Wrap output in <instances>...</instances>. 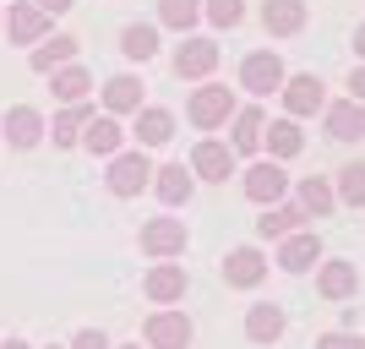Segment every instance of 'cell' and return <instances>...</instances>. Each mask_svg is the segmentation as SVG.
<instances>
[{"instance_id": "83f0119b", "label": "cell", "mask_w": 365, "mask_h": 349, "mask_svg": "<svg viewBox=\"0 0 365 349\" xmlns=\"http://www.w3.org/2000/svg\"><path fill=\"white\" fill-rule=\"evenodd\" d=\"M294 197H300V213H305V218H327V213L338 208L333 186L317 181V175H311V181H300V191H294Z\"/></svg>"}, {"instance_id": "9c48e42d", "label": "cell", "mask_w": 365, "mask_h": 349, "mask_svg": "<svg viewBox=\"0 0 365 349\" xmlns=\"http://www.w3.org/2000/svg\"><path fill=\"white\" fill-rule=\"evenodd\" d=\"M148 344L153 349H191V317H185V311H153L148 317Z\"/></svg>"}, {"instance_id": "836d02e7", "label": "cell", "mask_w": 365, "mask_h": 349, "mask_svg": "<svg viewBox=\"0 0 365 349\" xmlns=\"http://www.w3.org/2000/svg\"><path fill=\"white\" fill-rule=\"evenodd\" d=\"M71 349H115V344H109V338L98 333V328H82V333L71 338Z\"/></svg>"}, {"instance_id": "9a60e30c", "label": "cell", "mask_w": 365, "mask_h": 349, "mask_svg": "<svg viewBox=\"0 0 365 349\" xmlns=\"http://www.w3.org/2000/svg\"><path fill=\"white\" fill-rule=\"evenodd\" d=\"M142 289H148V300H153V305H175V300H185V268H180V262H158Z\"/></svg>"}, {"instance_id": "52a82bcc", "label": "cell", "mask_w": 365, "mask_h": 349, "mask_svg": "<svg viewBox=\"0 0 365 349\" xmlns=\"http://www.w3.org/2000/svg\"><path fill=\"white\" fill-rule=\"evenodd\" d=\"M0 28L11 33V44H38L49 33V16L33 6V0H11V11L0 16Z\"/></svg>"}, {"instance_id": "44dd1931", "label": "cell", "mask_w": 365, "mask_h": 349, "mask_svg": "<svg viewBox=\"0 0 365 349\" xmlns=\"http://www.w3.org/2000/svg\"><path fill=\"white\" fill-rule=\"evenodd\" d=\"M317 289L327 295V300H349L354 289H360L354 262H322V268H317Z\"/></svg>"}, {"instance_id": "4fadbf2b", "label": "cell", "mask_w": 365, "mask_h": 349, "mask_svg": "<svg viewBox=\"0 0 365 349\" xmlns=\"http://www.w3.org/2000/svg\"><path fill=\"white\" fill-rule=\"evenodd\" d=\"M284 328H289V317H284V305H273V300H262V305L245 311V338H251V344H278Z\"/></svg>"}, {"instance_id": "7402d4cb", "label": "cell", "mask_w": 365, "mask_h": 349, "mask_svg": "<svg viewBox=\"0 0 365 349\" xmlns=\"http://www.w3.org/2000/svg\"><path fill=\"white\" fill-rule=\"evenodd\" d=\"M93 121V104L82 98V104H66L61 115H55V126H44L49 137H55V148H71V142H82V126Z\"/></svg>"}, {"instance_id": "3957f363", "label": "cell", "mask_w": 365, "mask_h": 349, "mask_svg": "<svg viewBox=\"0 0 365 349\" xmlns=\"http://www.w3.org/2000/svg\"><path fill=\"white\" fill-rule=\"evenodd\" d=\"M142 186H153L148 153H115L109 158V191L115 197H142Z\"/></svg>"}, {"instance_id": "ffe728a7", "label": "cell", "mask_w": 365, "mask_h": 349, "mask_svg": "<svg viewBox=\"0 0 365 349\" xmlns=\"http://www.w3.org/2000/svg\"><path fill=\"white\" fill-rule=\"evenodd\" d=\"M294 229H305L300 202H273V208L257 218V235H262V241H284V235H294Z\"/></svg>"}, {"instance_id": "f546056e", "label": "cell", "mask_w": 365, "mask_h": 349, "mask_svg": "<svg viewBox=\"0 0 365 349\" xmlns=\"http://www.w3.org/2000/svg\"><path fill=\"white\" fill-rule=\"evenodd\" d=\"M197 16H202V0H158V22L175 33H191Z\"/></svg>"}, {"instance_id": "4dcf8cb0", "label": "cell", "mask_w": 365, "mask_h": 349, "mask_svg": "<svg viewBox=\"0 0 365 349\" xmlns=\"http://www.w3.org/2000/svg\"><path fill=\"white\" fill-rule=\"evenodd\" d=\"M120 49H125V61H153V55H158V33L131 22V28L120 33Z\"/></svg>"}, {"instance_id": "8992f818", "label": "cell", "mask_w": 365, "mask_h": 349, "mask_svg": "<svg viewBox=\"0 0 365 349\" xmlns=\"http://www.w3.org/2000/svg\"><path fill=\"white\" fill-rule=\"evenodd\" d=\"M267 278V257H262L257 246H235L224 257V284L229 289H257Z\"/></svg>"}, {"instance_id": "30bf717a", "label": "cell", "mask_w": 365, "mask_h": 349, "mask_svg": "<svg viewBox=\"0 0 365 349\" xmlns=\"http://www.w3.org/2000/svg\"><path fill=\"white\" fill-rule=\"evenodd\" d=\"M284 109H289V121H300V115H317V109H327V93H322L317 76H284Z\"/></svg>"}, {"instance_id": "8d00e7d4", "label": "cell", "mask_w": 365, "mask_h": 349, "mask_svg": "<svg viewBox=\"0 0 365 349\" xmlns=\"http://www.w3.org/2000/svg\"><path fill=\"white\" fill-rule=\"evenodd\" d=\"M33 6H38V11H44V16H55V11H71L76 0H33Z\"/></svg>"}, {"instance_id": "8fae6325", "label": "cell", "mask_w": 365, "mask_h": 349, "mask_svg": "<svg viewBox=\"0 0 365 349\" xmlns=\"http://www.w3.org/2000/svg\"><path fill=\"white\" fill-rule=\"evenodd\" d=\"M213 66H218V44L213 39H185V44L175 49V76L202 82V76H213Z\"/></svg>"}, {"instance_id": "277c9868", "label": "cell", "mask_w": 365, "mask_h": 349, "mask_svg": "<svg viewBox=\"0 0 365 349\" xmlns=\"http://www.w3.org/2000/svg\"><path fill=\"white\" fill-rule=\"evenodd\" d=\"M245 197L262 202V208H273V202H284V191H289V175H284V164L278 158H262V164L245 169Z\"/></svg>"}, {"instance_id": "ab89813d", "label": "cell", "mask_w": 365, "mask_h": 349, "mask_svg": "<svg viewBox=\"0 0 365 349\" xmlns=\"http://www.w3.org/2000/svg\"><path fill=\"white\" fill-rule=\"evenodd\" d=\"M125 349H142V344H125Z\"/></svg>"}, {"instance_id": "d4e9b609", "label": "cell", "mask_w": 365, "mask_h": 349, "mask_svg": "<svg viewBox=\"0 0 365 349\" xmlns=\"http://www.w3.org/2000/svg\"><path fill=\"white\" fill-rule=\"evenodd\" d=\"M262 148L284 164V158H294V153L305 148V137H300V126H294V121H273V126H262Z\"/></svg>"}, {"instance_id": "6da1fadb", "label": "cell", "mask_w": 365, "mask_h": 349, "mask_svg": "<svg viewBox=\"0 0 365 349\" xmlns=\"http://www.w3.org/2000/svg\"><path fill=\"white\" fill-rule=\"evenodd\" d=\"M284 61H278L273 49H257V55H245L240 61V88H251L257 98H267V93H278L284 88Z\"/></svg>"}, {"instance_id": "4316f807", "label": "cell", "mask_w": 365, "mask_h": 349, "mask_svg": "<svg viewBox=\"0 0 365 349\" xmlns=\"http://www.w3.org/2000/svg\"><path fill=\"white\" fill-rule=\"evenodd\" d=\"M104 109H109V115H131V109H142V82H137V76H109V82H104Z\"/></svg>"}, {"instance_id": "e0dca14e", "label": "cell", "mask_w": 365, "mask_h": 349, "mask_svg": "<svg viewBox=\"0 0 365 349\" xmlns=\"http://www.w3.org/2000/svg\"><path fill=\"white\" fill-rule=\"evenodd\" d=\"M120 142H125V131H120V121H115V115H93V121L82 126V148L98 153V158H115V153H120Z\"/></svg>"}, {"instance_id": "f35d334b", "label": "cell", "mask_w": 365, "mask_h": 349, "mask_svg": "<svg viewBox=\"0 0 365 349\" xmlns=\"http://www.w3.org/2000/svg\"><path fill=\"white\" fill-rule=\"evenodd\" d=\"M0 349H28V344H22V338H11V344H0Z\"/></svg>"}, {"instance_id": "ba28073f", "label": "cell", "mask_w": 365, "mask_h": 349, "mask_svg": "<svg viewBox=\"0 0 365 349\" xmlns=\"http://www.w3.org/2000/svg\"><path fill=\"white\" fill-rule=\"evenodd\" d=\"M0 137L11 142L16 153H22V148H38V142H44V115H38L33 104L6 109V126H0Z\"/></svg>"}, {"instance_id": "5b68a950", "label": "cell", "mask_w": 365, "mask_h": 349, "mask_svg": "<svg viewBox=\"0 0 365 349\" xmlns=\"http://www.w3.org/2000/svg\"><path fill=\"white\" fill-rule=\"evenodd\" d=\"M142 251L158 257V262L180 257L185 251V218H148V224H142Z\"/></svg>"}, {"instance_id": "cb8c5ba5", "label": "cell", "mask_w": 365, "mask_h": 349, "mask_svg": "<svg viewBox=\"0 0 365 349\" xmlns=\"http://www.w3.org/2000/svg\"><path fill=\"white\" fill-rule=\"evenodd\" d=\"M169 137H175V115L169 109H158V104L137 109V142L142 148H164Z\"/></svg>"}, {"instance_id": "7c38bea8", "label": "cell", "mask_w": 365, "mask_h": 349, "mask_svg": "<svg viewBox=\"0 0 365 349\" xmlns=\"http://www.w3.org/2000/svg\"><path fill=\"white\" fill-rule=\"evenodd\" d=\"M311 262H322V241L311 229H294V235L278 241V268H284V273H305Z\"/></svg>"}, {"instance_id": "2e32d148", "label": "cell", "mask_w": 365, "mask_h": 349, "mask_svg": "<svg viewBox=\"0 0 365 349\" xmlns=\"http://www.w3.org/2000/svg\"><path fill=\"white\" fill-rule=\"evenodd\" d=\"M153 191H158L164 208H180V202H191L197 181H191V169H185V164H164V169H153Z\"/></svg>"}, {"instance_id": "603a6c76", "label": "cell", "mask_w": 365, "mask_h": 349, "mask_svg": "<svg viewBox=\"0 0 365 349\" xmlns=\"http://www.w3.org/2000/svg\"><path fill=\"white\" fill-rule=\"evenodd\" d=\"M71 61H76V39H71V33H61V39H49V44H38V49L28 55V66H33L38 76L61 71V66H71Z\"/></svg>"}, {"instance_id": "f1b7e54d", "label": "cell", "mask_w": 365, "mask_h": 349, "mask_svg": "<svg viewBox=\"0 0 365 349\" xmlns=\"http://www.w3.org/2000/svg\"><path fill=\"white\" fill-rule=\"evenodd\" d=\"M262 126H267V121H262L257 104H251V109H235V142H229V148H235V153H257L262 148Z\"/></svg>"}, {"instance_id": "74e56055", "label": "cell", "mask_w": 365, "mask_h": 349, "mask_svg": "<svg viewBox=\"0 0 365 349\" xmlns=\"http://www.w3.org/2000/svg\"><path fill=\"white\" fill-rule=\"evenodd\" d=\"M354 55L365 61V22H360V33H354Z\"/></svg>"}, {"instance_id": "5bb4252c", "label": "cell", "mask_w": 365, "mask_h": 349, "mask_svg": "<svg viewBox=\"0 0 365 349\" xmlns=\"http://www.w3.org/2000/svg\"><path fill=\"white\" fill-rule=\"evenodd\" d=\"M191 175H202V181H229V175H235V148H224V142H197V148H191Z\"/></svg>"}, {"instance_id": "e575fe53", "label": "cell", "mask_w": 365, "mask_h": 349, "mask_svg": "<svg viewBox=\"0 0 365 349\" xmlns=\"http://www.w3.org/2000/svg\"><path fill=\"white\" fill-rule=\"evenodd\" d=\"M317 349H365V344H360L354 333H322V338H317Z\"/></svg>"}, {"instance_id": "7a4b0ae2", "label": "cell", "mask_w": 365, "mask_h": 349, "mask_svg": "<svg viewBox=\"0 0 365 349\" xmlns=\"http://www.w3.org/2000/svg\"><path fill=\"white\" fill-rule=\"evenodd\" d=\"M229 115H235V93H229V88L207 82V88L191 93V126H197V131H218Z\"/></svg>"}, {"instance_id": "d6986e66", "label": "cell", "mask_w": 365, "mask_h": 349, "mask_svg": "<svg viewBox=\"0 0 365 349\" xmlns=\"http://www.w3.org/2000/svg\"><path fill=\"white\" fill-rule=\"evenodd\" d=\"M262 28L273 39H289V33L305 28V0H267L262 6Z\"/></svg>"}, {"instance_id": "1f68e13d", "label": "cell", "mask_w": 365, "mask_h": 349, "mask_svg": "<svg viewBox=\"0 0 365 349\" xmlns=\"http://www.w3.org/2000/svg\"><path fill=\"white\" fill-rule=\"evenodd\" d=\"M333 197H338V202H349V208H365V164H344V169H338Z\"/></svg>"}, {"instance_id": "d6a6232c", "label": "cell", "mask_w": 365, "mask_h": 349, "mask_svg": "<svg viewBox=\"0 0 365 349\" xmlns=\"http://www.w3.org/2000/svg\"><path fill=\"white\" fill-rule=\"evenodd\" d=\"M202 11H207V22H213V28H240V16H245V0H207Z\"/></svg>"}, {"instance_id": "d590c367", "label": "cell", "mask_w": 365, "mask_h": 349, "mask_svg": "<svg viewBox=\"0 0 365 349\" xmlns=\"http://www.w3.org/2000/svg\"><path fill=\"white\" fill-rule=\"evenodd\" d=\"M349 98H354V104H365V66H354V76H349Z\"/></svg>"}, {"instance_id": "484cf974", "label": "cell", "mask_w": 365, "mask_h": 349, "mask_svg": "<svg viewBox=\"0 0 365 349\" xmlns=\"http://www.w3.org/2000/svg\"><path fill=\"white\" fill-rule=\"evenodd\" d=\"M93 88V76L82 71V66H61V71H49V93L61 98V104H82Z\"/></svg>"}, {"instance_id": "ac0fdd59", "label": "cell", "mask_w": 365, "mask_h": 349, "mask_svg": "<svg viewBox=\"0 0 365 349\" xmlns=\"http://www.w3.org/2000/svg\"><path fill=\"white\" fill-rule=\"evenodd\" d=\"M327 137L333 142H360L365 137V104H354V98L327 104Z\"/></svg>"}]
</instances>
